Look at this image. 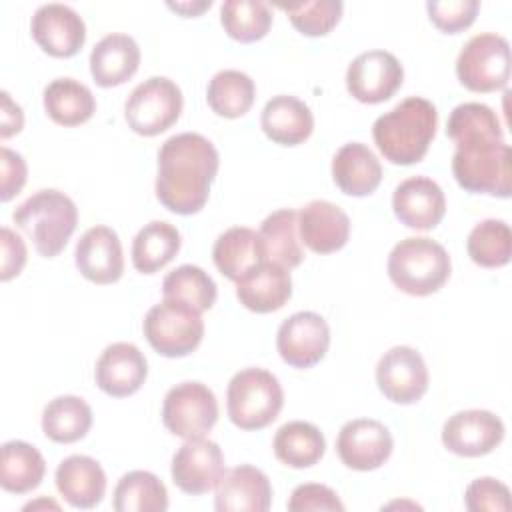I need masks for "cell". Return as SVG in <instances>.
Returning <instances> with one entry per match:
<instances>
[{"mask_svg":"<svg viewBox=\"0 0 512 512\" xmlns=\"http://www.w3.org/2000/svg\"><path fill=\"white\" fill-rule=\"evenodd\" d=\"M218 166V150L202 134L170 136L158 150L156 198L174 214L200 212L208 202Z\"/></svg>","mask_w":512,"mask_h":512,"instance_id":"1","label":"cell"},{"mask_svg":"<svg viewBox=\"0 0 512 512\" xmlns=\"http://www.w3.org/2000/svg\"><path fill=\"white\" fill-rule=\"evenodd\" d=\"M436 126V106L426 98L410 96L374 120L372 138L388 162L410 166L426 156Z\"/></svg>","mask_w":512,"mask_h":512,"instance_id":"2","label":"cell"},{"mask_svg":"<svg viewBox=\"0 0 512 512\" xmlns=\"http://www.w3.org/2000/svg\"><path fill=\"white\" fill-rule=\"evenodd\" d=\"M454 144L456 152L452 156V174L466 192L510 198V146L504 138L476 136Z\"/></svg>","mask_w":512,"mask_h":512,"instance_id":"3","label":"cell"},{"mask_svg":"<svg viewBox=\"0 0 512 512\" xmlns=\"http://www.w3.org/2000/svg\"><path fill=\"white\" fill-rule=\"evenodd\" d=\"M12 220L34 242L40 256L54 258L76 230L78 208L64 192L46 188L26 198L12 212Z\"/></svg>","mask_w":512,"mask_h":512,"instance_id":"4","label":"cell"},{"mask_svg":"<svg viewBox=\"0 0 512 512\" xmlns=\"http://www.w3.org/2000/svg\"><path fill=\"white\" fill-rule=\"evenodd\" d=\"M450 256L442 244L426 236L400 240L388 256L392 284L410 296H430L450 278Z\"/></svg>","mask_w":512,"mask_h":512,"instance_id":"5","label":"cell"},{"mask_svg":"<svg viewBox=\"0 0 512 512\" xmlns=\"http://www.w3.org/2000/svg\"><path fill=\"white\" fill-rule=\"evenodd\" d=\"M284 404L278 378L264 368H244L232 376L226 390L228 418L240 430H262L272 424Z\"/></svg>","mask_w":512,"mask_h":512,"instance_id":"6","label":"cell"},{"mask_svg":"<svg viewBox=\"0 0 512 512\" xmlns=\"http://www.w3.org/2000/svg\"><path fill=\"white\" fill-rule=\"evenodd\" d=\"M196 308L164 298L144 316V336L148 344L166 358L192 354L204 336V320Z\"/></svg>","mask_w":512,"mask_h":512,"instance_id":"7","label":"cell"},{"mask_svg":"<svg viewBox=\"0 0 512 512\" xmlns=\"http://www.w3.org/2000/svg\"><path fill=\"white\" fill-rule=\"evenodd\" d=\"M456 76L472 92H496L510 80V44L504 36H472L456 58Z\"/></svg>","mask_w":512,"mask_h":512,"instance_id":"8","label":"cell"},{"mask_svg":"<svg viewBox=\"0 0 512 512\" xmlns=\"http://www.w3.org/2000/svg\"><path fill=\"white\" fill-rule=\"evenodd\" d=\"M184 106L176 82L166 76H152L140 82L124 104L128 126L140 136H156L180 118Z\"/></svg>","mask_w":512,"mask_h":512,"instance_id":"9","label":"cell"},{"mask_svg":"<svg viewBox=\"0 0 512 512\" xmlns=\"http://www.w3.org/2000/svg\"><path fill=\"white\" fill-rule=\"evenodd\" d=\"M218 420L214 392L202 382H180L172 386L162 402V422L178 438H202Z\"/></svg>","mask_w":512,"mask_h":512,"instance_id":"10","label":"cell"},{"mask_svg":"<svg viewBox=\"0 0 512 512\" xmlns=\"http://www.w3.org/2000/svg\"><path fill=\"white\" fill-rule=\"evenodd\" d=\"M404 68L400 60L386 50H368L358 54L346 70V88L362 104H380L402 86Z\"/></svg>","mask_w":512,"mask_h":512,"instance_id":"11","label":"cell"},{"mask_svg":"<svg viewBox=\"0 0 512 512\" xmlns=\"http://www.w3.org/2000/svg\"><path fill=\"white\" fill-rule=\"evenodd\" d=\"M330 346V328L326 320L310 310L288 316L276 334L280 358L292 368H312L318 364Z\"/></svg>","mask_w":512,"mask_h":512,"instance_id":"12","label":"cell"},{"mask_svg":"<svg viewBox=\"0 0 512 512\" xmlns=\"http://www.w3.org/2000/svg\"><path fill=\"white\" fill-rule=\"evenodd\" d=\"M174 484L192 496L206 494L218 486L226 474L222 448L208 438L186 440L172 458Z\"/></svg>","mask_w":512,"mask_h":512,"instance_id":"13","label":"cell"},{"mask_svg":"<svg viewBox=\"0 0 512 512\" xmlns=\"http://www.w3.org/2000/svg\"><path fill=\"white\" fill-rule=\"evenodd\" d=\"M380 392L396 404H414L428 390V368L418 350L394 346L376 364Z\"/></svg>","mask_w":512,"mask_h":512,"instance_id":"14","label":"cell"},{"mask_svg":"<svg viewBox=\"0 0 512 512\" xmlns=\"http://www.w3.org/2000/svg\"><path fill=\"white\" fill-rule=\"evenodd\" d=\"M392 448L390 430L372 418L346 422L336 438V452L342 464L358 472L380 468L390 458Z\"/></svg>","mask_w":512,"mask_h":512,"instance_id":"15","label":"cell"},{"mask_svg":"<svg viewBox=\"0 0 512 512\" xmlns=\"http://www.w3.org/2000/svg\"><path fill=\"white\" fill-rule=\"evenodd\" d=\"M30 32L36 44L54 58L76 56L86 42L82 16L60 2L42 4L32 16Z\"/></svg>","mask_w":512,"mask_h":512,"instance_id":"16","label":"cell"},{"mask_svg":"<svg viewBox=\"0 0 512 512\" xmlns=\"http://www.w3.org/2000/svg\"><path fill=\"white\" fill-rule=\"evenodd\" d=\"M504 438L502 420L488 410H462L442 426V444L464 458L490 454Z\"/></svg>","mask_w":512,"mask_h":512,"instance_id":"17","label":"cell"},{"mask_svg":"<svg viewBox=\"0 0 512 512\" xmlns=\"http://www.w3.org/2000/svg\"><path fill=\"white\" fill-rule=\"evenodd\" d=\"M392 210L406 228L432 230L446 214V198L432 178L412 176L396 186Z\"/></svg>","mask_w":512,"mask_h":512,"instance_id":"18","label":"cell"},{"mask_svg":"<svg viewBox=\"0 0 512 512\" xmlns=\"http://www.w3.org/2000/svg\"><path fill=\"white\" fill-rule=\"evenodd\" d=\"M148 376V362L138 346L130 342H114L104 348L96 360V386L112 396L126 398L138 392Z\"/></svg>","mask_w":512,"mask_h":512,"instance_id":"19","label":"cell"},{"mask_svg":"<svg viewBox=\"0 0 512 512\" xmlns=\"http://www.w3.org/2000/svg\"><path fill=\"white\" fill-rule=\"evenodd\" d=\"M78 272L94 284H114L124 274V256L118 234L108 226L88 228L76 242Z\"/></svg>","mask_w":512,"mask_h":512,"instance_id":"20","label":"cell"},{"mask_svg":"<svg viewBox=\"0 0 512 512\" xmlns=\"http://www.w3.org/2000/svg\"><path fill=\"white\" fill-rule=\"evenodd\" d=\"M300 242L316 254H332L346 246L350 238L348 214L328 202L312 200L298 212Z\"/></svg>","mask_w":512,"mask_h":512,"instance_id":"21","label":"cell"},{"mask_svg":"<svg viewBox=\"0 0 512 512\" xmlns=\"http://www.w3.org/2000/svg\"><path fill=\"white\" fill-rule=\"evenodd\" d=\"M272 504L268 476L250 464L228 470L216 486L214 508L218 512H266Z\"/></svg>","mask_w":512,"mask_h":512,"instance_id":"22","label":"cell"},{"mask_svg":"<svg viewBox=\"0 0 512 512\" xmlns=\"http://www.w3.org/2000/svg\"><path fill=\"white\" fill-rule=\"evenodd\" d=\"M292 296L290 272L270 260L250 268L236 282V298L240 304L256 314L280 310Z\"/></svg>","mask_w":512,"mask_h":512,"instance_id":"23","label":"cell"},{"mask_svg":"<svg viewBox=\"0 0 512 512\" xmlns=\"http://www.w3.org/2000/svg\"><path fill=\"white\" fill-rule=\"evenodd\" d=\"M54 480L58 492L72 508L90 510L106 494V474L100 462L84 454L64 458L56 468Z\"/></svg>","mask_w":512,"mask_h":512,"instance_id":"24","label":"cell"},{"mask_svg":"<svg viewBox=\"0 0 512 512\" xmlns=\"http://www.w3.org/2000/svg\"><path fill=\"white\" fill-rule=\"evenodd\" d=\"M140 66V48L128 34H108L90 52V74L102 88L120 86Z\"/></svg>","mask_w":512,"mask_h":512,"instance_id":"25","label":"cell"},{"mask_svg":"<svg viewBox=\"0 0 512 512\" xmlns=\"http://www.w3.org/2000/svg\"><path fill=\"white\" fill-rule=\"evenodd\" d=\"M260 124L274 144L298 146L310 138L314 130V116L302 100L278 94L266 102Z\"/></svg>","mask_w":512,"mask_h":512,"instance_id":"26","label":"cell"},{"mask_svg":"<svg viewBox=\"0 0 512 512\" xmlns=\"http://www.w3.org/2000/svg\"><path fill=\"white\" fill-rule=\"evenodd\" d=\"M332 178L344 194L368 196L382 180V166L368 146L348 142L332 158Z\"/></svg>","mask_w":512,"mask_h":512,"instance_id":"27","label":"cell"},{"mask_svg":"<svg viewBox=\"0 0 512 512\" xmlns=\"http://www.w3.org/2000/svg\"><path fill=\"white\" fill-rule=\"evenodd\" d=\"M212 258L222 276L238 282L250 268L266 260V252L256 230L234 226L216 238Z\"/></svg>","mask_w":512,"mask_h":512,"instance_id":"28","label":"cell"},{"mask_svg":"<svg viewBox=\"0 0 512 512\" xmlns=\"http://www.w3.org/2000/svg\"><path fill=\"white\" fill-rule=\"evenodd\" d=\"M44 110L60 126H80L96 112V98L86 84L56 78L44 88Z\"/></svg>","mask_w":512,"mask_h":512,"instance_id":"29","label":"cell"},{"mask_svg":"<svg viewBox=\"0 0 512 512\" xmlns=\"http://www.w3.org/2000/svg\"><path fill=\"white\" fill-rule=\"evenodd\" d=\"M272 448L282 464L290 468H310L324 456L326 440L314 424L292 420L276 430Z\"/></svg>","mask_w":512,"mask_h":512,"instance_id":"30","label":"cell"},{"mask_svg":"<svg viewBox=\"0 0 512 512\" xmlns=\"http://www.w3.org/2000/svg\"><path fill=\"white\" fill-rule=\"evenodd\" d=\"M182 236L176 226L164 220L144 224L132 242V266L142 274L164 268L180 250Z\"/></svg>","mask_w":512,"mask_h":512,"instance_id":"31","label":"cell"},{"mask_svg":"<svg viewBox=\"0 0 512 512\" xmlns=\"http://www.w3.org/2000/svg\"><path fill=\"white\" fill-rule=\"evenodd\" d=\"M46 474L44 456L28 442L10 440L2 444L0 486L12 494H26L40 486Z\"/></svg>","mask_w":512,"mask_h":512,"instance_id":"32","label":"cell"},{"mask_svg":"<svg viewBox=\"0 0 512 512\" xmlns=\"http://www.w3.org/2000/svg\"><path fill=\"white\" fill-rule=\"evenodd\" d=\"M92 426V410L80 396L64 394L50 400L42 412V432L58 444L78 442Z\"/></svg>","mask_w":512,"mask_h":512,"instance_id":"33","label":"cell"},{"mask_svg":"<svg viewBox=\"0 0 512 512\" xmlns=\"http://www.w3.org/2000/svg\"><path fill=\"white\" fill-rule=\"evenodd\" d=\"M266 260L284 266L286 270L296 268L304 260V252L298 240V214L290 208L276 210L264 218L258 230Z\"/></svg>","mask_w":512,"mask_h":512,"instance_id":"34","label":"cell"},{"mask_svg":"<svg viewBox=\"0 0 512 512\" xmlns=\"http://www.w3.org/2000/svg\"><path fill=\"white\" fill-rule=\"evenodd\" d=\"M112 504L116 512H164L168 508V490L156 474L132 470L118 480Z\"/></svg>","mask_w":512,"mask_h":512,"instance_id":"35","label":"cell"},{"mask_svg":"<svg viewBox=\"0 0 512 512\" xmlns=\"http://www.w3.org/2000/svg\"><path fill=\"white\" fill-rule=\"evenodd\" d=\"M256 98L254 80L240 70H220L212 76L206 100L214 114L222 118L244 116Z\"/></svg>","mask_w":512,"mask_h":512,"instance_id":"36","label":"cell"},{"mask_svg":"<svg viewBox=\"0 0 512 512\" xmlns=\"http://www.w3.org/2000/svg\"><path fill=\"white\" fill-rule=\"evenodd\" d=\"M468 256L482 268H500L512 256V232L504 220L488 218L478 222L466 240Z\"/></svg>","mask_w":512,"mask_h":512,"instance_id":"37","label":"cell"},{"mask_svg":"<svg viewBox=\"0 0 512 512\" xmlns=\"http://www.w3.org/2000/svg\"><path fill=\"white\" fill-rule=\"evenodd\" d=\"M220 22L224 32L238 42L262 40L272 26V12L260 0H226L220 6Z\"/></svg>","mask_w":512,"mask_h":512,"instance_id":"38","label":"cell"},{"mask_svg":"<svg viewBox=\"0 0 512 512\" xmlns=\"http://www.w3.org/2000/svg\"><path fill=\"white\" fill-rule=\"evenodd\" d=\"M162 294L204 312L216 302V284L200 266L182 264L164 276Z\"/></svg>","mask_w":512,"mask_h":512,"instance_id":"39","label":"cell"},{"mask_svg":"<svg viewBox=\"0 0 512 512\" xmlns=\"http://www.w3.org/2000/svg\"><path fill=\"white\" fill-rule=\"evenodd\" d=\"M446 134L452 142L472 136H500L504 138L502 124L496 112L480 102L458 104L446 122Z\"/></svg>","mask_w":512,"mask_h":512,"instance_id":"40","label":"cell"},{"mask_svg":"<svg viewBox=\"0 0 512 512\" xmlns=\"http://www.w3.org/2000/svg\"><path fill=\"white\" fill-rule=\"evenodd\" d=\"M292 22V26L304 36H324L340 20L344 4L340 0H316L302 4H280Z\"/></svg>","mask_w":512,"mask_h":512,"instance_id":"41","label":"cell"},{"mask_svg":"<svg viewBox=\"0 0 512 512\" xmlns=\"http://www.w3.org/2000/svg\"><path fill=\"white\" fill-rule=\"evenodd\" d=\"M428 16L432 24L446 32V34H458L466 30L480 10L478 0H444V2H426Z\"/></svg>","mask_w":512,"mask_h":512,"instance_id":"42","label":"cell"},{"mask_svg":"<svg viewBox=\"0 0 512 512\" xmlns=\"http://www.w3.org/2000/svg\"><path fill=\"white\" fill-rule=\"evenodd\" d=\"M464 506L470 512H508L512 506L510 490L496 478H476L464 492Z\"/></svg>","mask_w":512,"mask_h":512,"instance_id":"43","label":"cell"},{"mask_svg":"<svg viewBox=\"0 0 512 512\" xmlns=\"http://www.w3.org/2000/svg\"><path fill=\"white\" fill-rule=\"evenodd\" d=\"M290 512H308V510H344L338 494L324 484H300L294 488L288 500Z\"/></svg>","mask_w":512,"mask_h":512,"instance_id":"44","label":"cell"},{"mask_svg":"<svg viewBox=\"0 0 512 512\" xmlns=\"http://www.w3.org/2000/svg\"><path fill=\"white\" fill-rule=\"evenodd\" d=\"M0 168H2V194H0V198H2V202H8L26 184L28 168H26L24 158L18 152H14L6 146L0 148Z\"/></svg>","mask_w":512,"mask_h":512,"instance_id":"45","label":"cell"},{"mask_svg":"<svg viewBox=\"0 0 512 512\" xmlns=\"http://www.w3.org/2000/svg\"><path fill=\"white\" fill-rule=\"evenodd\" d=\"M0 242H2V270L0 278L8 282L10 278L18 276L26 264V244L24 240L12 232L10 228H2L0 232Z\"/></svg>","mask_w":512,"mask_h":512,"instance_id":"46","label":"cell"},{"mask_svg":"<svg viewBox=\"0 0 512 512\" xmlns=\"http://www.w3.org/2000/svg\"><path fill=\"white\" fill-rule=\"evenodd\" d=\"M0 136L2 140L18 134L24 126V114H22V108L12 102L10 94L4 90L2 92V112H0Z\"/></svg>","mask_w":512,"mask_h":512,"instance_id":"47","label":"cell"},{"mask_svg":"<svg viewBox=\"0 0 512 512\" xmlns=\"http://www.w3.org/2000/svg\"><path fill=\"white\" fill-rule=\"evenodd\" d=\"M212 6V0H204V2H168V8L174 12H180L182 16H198L202 14L206 8Z\"/></svg>","mask_w":512,"mask_h":512,"instance_id":"48","label":"cell"}]
</instances>
